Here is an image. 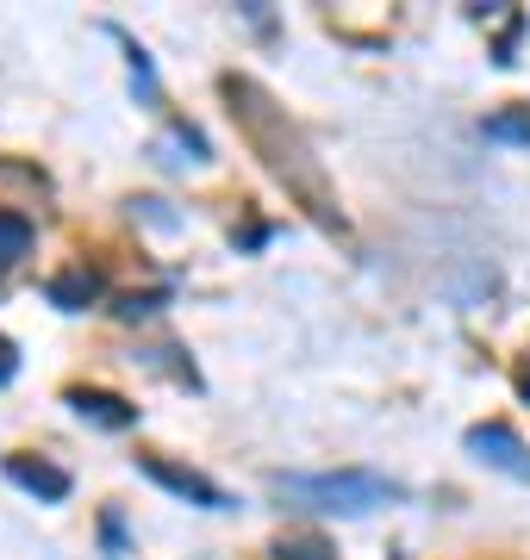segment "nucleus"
Here are the masks:
<instances>
[{
    "label": "nucleus",
    "instance_id": "obj_1",
    "mask_svg": "<svg viewBox=\"0 0 530 560\" xmlns=\"http://www.w3.org/2000/svg\"><path fill=\"white\" fill-rule=\"evenodd\" d=\"M219 88H224V101H231V119L244 125L250 150L263 156L268 175L281 180L287 194L307 206L325 231H344V212H337V200H331L325 168H319V156H312V143L300 138V125L287 119V106H275V94L256 88L250 75H224Z\"/></svg>",
    "mask_w": 530,
    "mask_h": 560
},
{
    "label": "nucleus",
    "instance_id": "obj_2",
    "mask_svg": "<svg viewBox=\"0 0 530 560\" xmlns=\"http://www.w3.org/2000/svg\"><path fill=\"white\" fill-rule=\"evenodd\" d=\"M268 492L293 511H319V517H368L381 504H400L406 486L375 474V467H325V474H268Z\"/></svg>",
    "mask_w": 530,
    "mask_h": 560
},
{
    "label": "nucleus",
    "instance_id": "obj_3",
    "mask_svg": "<svg viewBox=\"0 0 530 560\" xmlns=\"http://www.w3.org/2000/svg\"><path fill=\"white\" fill-rule=\"evenodd\" d=\"M138 474L143 480H157L169 492V499H182V504H194V511H231V492L224 486H212L206 474H194V467H182V460H163V455H138Z\"/></svg>",
    "mask_w": 530,
    "mask_h": 560
},
{
    "label": "nucleus",
    "instance_id": "obj_4",
    "mask_svg": "<svg viewBox=\"0 0 530 560\" xmlns=\"http://www.w3.org/2000/svg\"><path fill=\"white\" fill-rule=\"evenodd\" d=\"M462 448H469L481 467H493V474H506V480L530 486V448L511 436L506 423H474L469 436H462Z\"/></svg>",
    "mask_w": 530,
    "mask_h": 560
},
{
    "label": "nucleus",
    "instance_id": "obj_5",
    "mask_svg": "<svg viewBox=\"0 0 530 560\" xmlns=\"http://www.w3.org/2000/svg\"><path fill=\"white\" fill-rule=\"evenodd\" d=\"M62 405L82 423H94V430H131V423H138V405L119 399V393H106V386H69Z\"/></svg>",
    "mask_w": 530,
    "mask_h": 560
},
{
    "label": "nucleus",
    "instance_id": "obj_6",
    "mask_svg": "<svg viewBox=\"0 0 530 560\" xmlns=\"http://www.w3.org/2000/svg\"><path fill=\"white\" fill-rule=\"evenodd\" d=\"M7 480L20 486V492H32V499H44V504H62L76 492V480L44 455H7Z\"/></svg>",
    "mask_w": 530,
    "mask_h": 560
},
{
    "label": "nucleus",
    "instance_id": "obj_7",
    "mask_svg": "<svg viewBox=\"0 0 530 560\" xmlns=\"http://www.w3.org/2000/svg\"><path fill=\"white\" fill-rule=\"evenodd\" d=\"M101 275H94V268H62V275H50L44 280V300L57 305V312H88V305H101Z\"/></svg>",
    "mask_w": 530,
    "mask_h": 560
},
{
    "label": "nucleus",
    "instance_id": "obj_8",
    "mask_svg": "<svg viewBox=\"0 0 530 560\" xmlns=\"http://www.w3.org/2000/svg\"><path fill=\"white\" fill-rule=\"evenodd\" d=\"M32 237H38V231H32V219H25V212H7V206H0V275H7L13 261L32 256Z\"/></svg>",
    "mask_w": 530,
    "mask_h": 560
},
{
    "label": "nucleus",
    "instance_id": "obj_9",
    "mask_svg": "<svg viewBox=\"0 0 530 560\" xmlns=\"http://www.w3.org/2000/svg\"><path fill=\"white\" fill-rule=\"evenodd\" d=\"M481 131H487L493 143H525L530 150V106H499V113L481 119Z\"/></svg>",
    "mask_w": 530,
    "mask_h": 560
},
{
    "label": "nucleus",
    "instance_id": "obj_10",
    "mask_svg": "<svg viewBox=\"0 0 530 560\" xmlns=\"http://www.w3.org/2000/svg\"><path fill=\"white\" fill-rule=\"evenodd\" d=\"M275 560H337V548H331L319 529H287V536L275 541Z\"/></svg>",
    "mask_w": 530,
    "mask_h": 560
},
{
    "label": "nucleus",
    "instance_id": "obj_11",
    "mask_svg": "<svg viewBox=\"0 0 530 560\" xmlns=\"http://www.w3.org/2000/svg\"><path fill=\"white\" fill-rule=\"evenodd\" d=\"M113 38L125 44V62H131V88H138L143 101H157V62H150V50H143L131 32H119V25H113Z\"/></svg>",
    "mask_w": 530,
    "mask_h": 560
},
{
    "label": "nucleus",
    "instance_id": "obj_12",
    "mask_svg": "<svg viewBox=\"0 0 530 560\" xmlns=\"http://www.w3.org/2000/svg\"><path fill=\"white\" fill-rule=\"evenodd\" d=\"M157 156L163 162H206V138L194 125H175L169 138H157Z\"/></svg>",
    "mask_w": 530,
    "mask_h": 560
},
{
    "label": "nucleus",
    "instance_id": "obj_13",
    "mask_svg": "<svg viewBox=\"0 0 530 560\" xmlns=\"http://www.w3.org/2000/svg\"><path fill=\"white\" fill-rule=\"evenodd\" d=\"M163 300H169V293H125L113 312H119L125 324H138V318H157V312H163Z\"/></svg>",
    "mask_w": 530,
    "mask_h": 560
},
{
    "label": "nucleus",
    "instance_id": "obj_14",
    "mask_svg": "<svg viewBox=\"0 0 530 560\" xmlns=\"http://www.w3.org/2000/svg\"><path fill=\"white\" fill-rule=\"evenodd\" d=\"M101 541H106V560H125L131 548H125V523L119 511H101Z\"/></svg>",
    "mask_w": 530,
    "mask_h": 560
},
{
    "label": "nucleus",
    "instance_id": "obj_15",
    "mask_svg": "<svg viewBox=\"0 0 530 560\" xmlns=\"http://www.w3.org/2000/svg\"><path fill=\"white\" fill-rule=\"evenodd\" d=\"M13 374H20V349H13V342L0 337V386L13 381Z\"/></svg>",
    "mask_w": 530,
    "mask_h": 560
},
{
    "label": "nucleus",
    "instance_id": "obj_16",
    "mask_svg": "<svg viewBox=\"0 0 530 560\" xmlns=\"http://www.w3.org/2000/svg\"><path fill=\"white\" fill-rule=\"evenodd\" d=\"M518 399H525V405H530V374H525V381H518Z\"/></svg>",
    "mask_w": 530,
    "mask_h": 560
}]
</instances>
